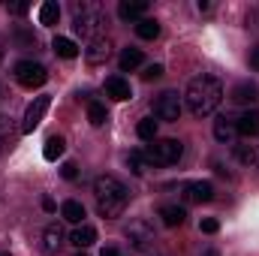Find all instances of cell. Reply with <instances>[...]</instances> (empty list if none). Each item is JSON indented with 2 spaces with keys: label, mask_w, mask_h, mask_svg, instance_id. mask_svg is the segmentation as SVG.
I'll list each match as a JSON object with an SVG mask.
<instances>
[{
  "label": "cell",
  "mask_w": 259,
  "mask_h": 256,
  "mask_svg": "<svg viewBox=\"0 0 259 256\" xmlns=\"http://www.w3.org/2000/svg\"><path fill=\"white\" fill-rule=\"evenodd\" d=\"M220 103H223V84H220V78H214V75H208V72L190 78V84H187V91H184V106L190 109L193 118H208V115H214Z\"/></svg>",
  "instance_id": "cell-1"
},
{
  "label": "cell",
  "mask_w": 259,
  "mask_h": 256,
  "mask_svg": "<svg viewBox=\"0 0 259 256\" xmlns=\"http://www.w3.org/2000/svg\"><path fill=\"white\" fill-rule=\"evenodd\" d=\"M94 196H97V214L106 217V220H115L127 208L130 187L121 178H115V175H100L94 181Z\"/></svg>",
  "instance_id": "cell-2"
},
{
  "label": "cell",
  "mask_w": 259,
  "mask_h": 256,
  "mask_svg": "<svg viewBox=\"0 0 259 256\" xmlns=\"http://www.w3.org/2000/svg\"><path fill=\"white\" fill-rule=\"evenodd\" d=\"M145 166H175L184 157V145L178 139H154L145 151Z\"/></svg>",
  "instance_id": "cell-3"
},
{
  "label": "cell",
  "mask_w": 259,
  "mask_h": 256,
  "mask_svg": "<svg viewBox=\"0 0 259 256\" xmlns=\"http://www.w3.org/2000/svg\"><path fill=\"white\" fill-rule=\"evenodd\" d=\"M103 24H106V15H103V9H100L97 3H81V6H75L72 30H75L78 36H91V39H94V33H97Z\"/></svg>",
  "instance_id": "cell-4"
},
{
  "label": "cell",
  "mask_w": 259,
  "mask_h": 256,
  "mask_svg": "<svg viewBox=\"0 0 259 256\" xmlns=\"http://www.w3.org/2000/svg\"><path fill=\"white\" fill-rule=\"evenodd\" d=\"M127 241L133 250H139V253H148V250H154V244H157V232H154V226L148 223V220H133L127 226Z\"/></svg>",
  "instance_id": "cell-5"
},
{
  "label": "cell",
  "mask_w": 259,
  "mask_h": 256,
  "mask_svg": "<svg viewBox=\"0 0 259 256\" xmlns=\"http://www.w3.org/2000/svg\"><path fill=\"white\" fill-rule=\"evenodd\" d=\"M184 112V97L178 91H163L154 103V118L157 121H166V124H175Z\"/></svg>",
  "instance_id": "cell-6"
},
{
  "label": "cell",
  "mask_w": 259,
  "mask_h": 256,
  "mask_svg": "<svg viewBox=\"0 0 259 256\" xmlns=\"http://www.w3.org/2000/svg\"><path fill=\"white\" fill-rule=\"evenodd\" d=\"M12 72H15V81H18L21 88H27V91H33V88H42V84L49 81V72H46V66L36 64V61H18Z\"/></svg>",
  "instance_id": "cell-7"
},
{
  "label": "cell",
  "mask_w": 259,
  "mask_h": 256,
  "mask_svg": "<svg viewBox=\"0 0 259 256\" xmlns=\"http://www.w3.org/2000/svg\"><path fill=\"white\" fill-rule=\"evenodd\" d=\"M112 52H115V42H112L109 36H94V39L88 42V49H84V61L91 66H100L112 58Z\"/></svg>",
  "instance_id": "cell-8"
},
{
  "label": "cell",
  "mask_w": 259,
  "mask_h": 256,
  "mask_svg": "<svg viewBox=\"0 0 259 256\" xmlns=\"http://www.w3.org/2000/svg\"><path fill=\"white\" fill-rule=\"evenodd\" d=\"M49 106H52V97H36L30 106H27V112H24V121H21V133H33V130L42 124V118H46V112H49Z\"/></svg>",
  "instance_id": "cell-9"
},
{
  "label": "cell",
  "mask_w": 259,
  "mask_h": 256,
  "mask_svg": "<svg viewBox=\"0 0 259 256\" xmlns=\"http://www.w3.org/2000/svg\"><path fill=\"white\" fill-rule=\"evenodd\" d=\"M235 136H238V118L232 115H220L214 121V139L223 142V145H235Z\"/></svg>",
  "instance_id": "cell-10"
},
{
  "label": "cell",
  "mask_w": 259,
  "mask_h": 256,
  "mask_svg": "<svg viewBox=\"0 0 259 256\" xmlns=\"http://www.w3.org/2000/svg\"><path fill=\"white\" fill-rule=\"evenodd\" d=\"M184 199L193 202V205L211 202V199H214V184H211V181H187V184H184Z\"/></svg>",
  "instance_id": "cell-11"
},
{
  "label": "cell",
  "mask_w": 259,
  "mask_h": 256,
  "mask_svg": "<svg viewBox=\"0 0 259 256\" xmlns=\"http://www.w3.org/2000/svg\"><path fill=\"white\" fill-rule=\"evenodd\" d=\"M66 235H64V226L61 223H49L42 229V253H58L64 247Z\"/></svg>",
  "instance_id": "cell-12"
},
{
  "label": "cell",
  "mask_w": 259,
  "mask_h": 256,
  "mask_svg": "<svg viewBox=\"0 0 259 256\" xmlns=\"http://www.w3.org/2000/svg\"><path fill=\"white\" fill-rule=\"evenodd\" d=\"M106 94L112 97V100H118V103H124L133 97V88H130L127 78H121V75H112V78H106Z\"/></svg>",
  "instance_id": "cell-13"
},
{
  "label": "cell",
  "mask_w": 259,
  "mask_h": 256,
  "mask_svg": "<svg viewBox=\"0 0 259 256\" xmlns=\"http://www.w3.org/2000/svg\"><path fill=\"white\" fill-rule=\"evenodd\" d=\"M232 100L250 109V106L259 100V88L253 84V81H241V84H235V88H232Z\"/></svg>",
  "instance_id": "cell-14"
},
{
  "label": "cell",
  "mask_w": 259,
  "mask_h": 256,
  "mask_svg": "<svg viewBox=\"0 0 259 256\" xmlns=\"http://www.w3.org/2000/svg\"><path fill=\"white\" fill-rule=\"evenodd\" d=\"M145 12H148V3L145 0H121V6H118V15L124 21H142Z\"/></svg>",
  "instance_id": "cell-15"
},
{
  "label": "cell",
  "mask_w": 259,
  "mask_h": 256,
  "mask_svg": "<svg viewBox=\"0 0 259 256\" xmlns=\"http://www.w3.org/2000/svg\"><path fill=\"white\" fill-rule=\"evenodd\" d=\"M97 241V229L94 226H88V223H81V226H75L72 229V235H69V244H75L78 250H84V247H91Z\"/></svg>",
  "instance_id": "cell-16"
},
{
  "label": "cell",
  "mask_w": 259,
  "mask_h": 256,
  "mask_svg": "<svg viewBox=\"0 0 259 256\" xmlns=\"http://www.w3.org/2000/svg\"><path fill=\"white\" fill-rule=\"evenodd\" d=\"M160 217H163V223H166L169 229H175V226H181V223L187 220V211H184L181 205H163V208H160Z\"/></svg>",
  "instance_id": "cell-17"
},
{
  "label": "cell",
  "mask_w": 259,
  "mask_h": 256,
  "mask_svg": "<svg viewBox=\"0 0 259 256\" xmlns=\"http://www.w3.org/2000/svg\"><path fill=\"white\" fill-rule=\"evenodd\" d=\"M61 217L69 220V223H75V226H81V220H84V205L75 202V199H66L64 205H61Z\"/></svg>",
  "instance_id": "cell-18"
},
{
  "label": "cell",
  "mask_w": 259,
  "mask_h": 256,
  "mask_svg": "<svg viewBox=\"0 0 259 256\" xmlns=\"http://www.w3.org/2000/svg\"><path fill=\"white\" fill-rule=\"evenodd\" d=\"M238 133L241 136H256L259 133V109H247L238 118Z\"/></svg>",
  "instance_id": "cell-19"
},
{
  "label": "cell",
  "mask_w": 259,
  "mask_h": 256,
  "mask_svg": "<svg viewBox=\"0 0 259 256\" xmlns=\"http://www.w3.org/2000/svg\"><path fill=\"white\" fill-rule=\"evenodd\" d=\"M52 49H55V55H58V58H64V61H72V58H78V46H75L72 39H66V36H55Z\"/></svg>",
  "instance_id": "cell-20"
},
{
  "label": "cell",
  "mask_w": 259,
  "mask_h": 256,
  "mask_svg": "<svg viewBox=\"0 0 259 256\" xmlns=\"http://www.w3.org/2000/svg\"><path fill=\"white\" fill-rule=\"evenodd\" d=\"M64 151H66V142H64V136H49V142H46V148H42V157L55 163L58 157H64Z\"/></svg>",
  "instance_id": "cell-21"
},
{
  "label": "cell",
  "mask_w": 259,
  "mask_h": 256,
  "mask_svg": "<svg viewBox=\"0 0 259 256\" xmlns=\"http://www.w3.org/2000/svg\"><path fill=\"white\" fill-rule=\"evenodd\" d=\"M58 21H61V6H58V3H52V0H49V3H42V6H39V24L55 27Z\"/></svg>",
  "instance_id": "cell-22"
},
{
  "label": "cell",
  "mask_w": 259,
  "mask_h": 256,
  "mask_svg": "<svg viewBox=\"0 0 259 256\" xmlns=\"http://www.w3.org/2000/svg\"><path fill=\"white\" fill-rule=\"evenodd\" d=\"M142 49H124L121 52V58H118V64H121V69L124 72H130V69H136V66H142Z\"/></svg>",
  "instance_id": "cell-23"
},
{
  "label": "cell",
  "mask_w": 259,
  "mask_h": 256,
  "mask_svg": "<svg viewBox=\"0 0 259 256\" xmlns=\"http://www.w3.org/2000/svg\"><path fill=\"white\" fill-rule=\"evenodd\" d=\"M136 36H139V39H157V36H160V24H157L154 18H142V21L136 24Z\"/></svg>",
  "instance_id": "cell-24"
},
{
  "label": "cell",
  "mask_w": 259,
  "mask_h": 256,
  "mask_svg": "<svg viewBox=\"0 0 259 256\" xmlns=\"http://www.w3.org/2000/svg\"><path fill=\"white\" fill-rule=\"evenodd\" d=\"M12 139H15L12 118H9V115H0V154L6 151V145H12Z\"/></svg>",
  "instance_id": "cell-25"
},
{
  "label": "cell",
  "mask_w": 259,
  "mask_h": 256,
  "mask_svg": "<svg viewBox=\"0 0 259 256\" xmlns=\"http://www.w3.org/2000/svg\"><path fill=\"white\" fill-rule=\"evenodd\" d=\"M106 118H109L106 106H103V103H97V100H91V103H88V121H91L94 127H103V124H106Z\"/></svg>",
  "instance_id": "cell-26"
},
{
  "label": "cell",
  "mask_w": 259,
  "mask_h": 256,
  "mask_svg": "<svg viewBox=\"0 0 259 256\" xmlns=\"http://www.w3.org/2000/svg\"><path fill=\"white\" fill-rule=\"evenodd\" d=\"M136 133H139L142 142H154V139H157V121H154V118H142L139 127H136Z\"/></svg>",
  "instance_id": "cell-27"
},
{
  "label": "cell",
  "mask_w": 259,
  "mask_h": 256,
  "mask_svg": "<svg viewBox=\"0 0 259 256\" xmlns=\"http://www.w3.org/2000/svg\"><path fill=\"white\" fill-rule=\"evenodd\" d=\"M235 157H238V163H244V166H253L259 160V154H256L253 145H235Z\"/></svg>",
  "instance_id": "cell-28"
},
{
  "label": "cell",
  "mask_w": 259,
  "mask_h": 256,
  "mask_svg": "<svg viewBox=\"0 0 259 256\" xmlns=\"http://www.w3.org/2000/svg\"><path fill=\"white\" fill-rule=\"evenodd\" d=\"M127 166L133 169V175H142V172H145V157H142L139 151H130L127 154Z\"/></svg>",
  "instance_id": "cell-29"
},
{
  "label": "cell",
  "mask_w": 259,
  "mask_h": 256,
  "mask_svg": "<svg viewBox=\"0 0 259 256\" xmlns=\"http://www.w3.org/2000/svg\"><path fill=\"white\" fill-rule=\"evenodd\" d=\"M160 75H163V64H151V66H145V72H142L145 81H157Z\"/></svg>",
  "instance_id": "cell-30"
},
{
  "label": "cell",
  "mask_w": 259,
  "mask_h": 256,
  "mask_svg": "<svg viewBox=\"0 0 259 256\" xmlns=\"http://www.w3.org/2000/svg\"><path fill=\"white\" fill-rule=\"evenodd\" d=\"M220 229V223L214 220V217H205V220H199V232H205V235H214Z\"/></svg>",
  "instance_id": "cell-31"
},
{
  "label": "cell",
  "mask_w": 259,
  "mask_h": 256,
  "mask_svg": "<svg viewBox=\"0 0 259 256\" xmlns=\"http://www.w3.org/2000/svg\"><path fill=\"white\" fill-rule=\"evenodd\" d=\"M61 175H64L66 181H75V178H78V166H75V163H64V166H61Z\"/></svg>",
  "instance_id": "cell-32"
},
{
  "label": "cell",
  "mask_w": 259,
  "mask_h": 256,
  "mask_svg": "<svg viewBox=\"0 0 259 256\" xmlns=\"http://www.w3.org/2000/svg\"><path fill=\"white\" fill-rule=\"evenodd\" d=\"M6 9H9L12 15H24V12H27L30 6H27V3H6Z\"/></svg>",
  "instance_id": "cell-33"
},
{
  "label": "cell",
  "mask_w": 259,
  "mask_h": 256,
  "mask_svg": "<svg viewBox=\"0 0 259 256\" xmlns=\"http://www.w3.org/2000/svg\"><path fill=\"white\" fill-rule=\"evenodd\" d=\"M250 66H253V69H259V46H253V49H250Z\"/></svg>",
  "instance_id": "cell-34"
},
{
  "label": "cell",
  "mask_w": 259,
  "mask_h": 256,
  "mask_svg": "<svg viewBox=\"0 0 259 256\" xmlns=\"http://www.w3.org/2000/svg\"><path fill=\"white\" fill-rule=\"evenodd\" d=\"M103 256H124V253H121V250H115V247H106V250H103Z\"/></svg>",
  "instance_id": "cell-35"
},
{
  "label": "cell",
  "mask_w": 259,
  "mask_h": 256,
  "mask_svg": "<svg viewBox=\"0 0 259 256\" xmlns=\"http://www.w3.org/2000/svg\"><path fill=\"white\" fill-rule=\"evenodd\" d=\"M202 256H220L217 250H202Z\"/></svg>",
  "instance_id": "cell-36"
},
{
  "label": "cell",
  "mask_w": 259,
  "mask_h": 256,
  "mask_svg": "<svg viewBox=\"0 0 259 256\" xmlns=\"http://www.w3.org/2000/svg\"><path fill=\"white\" fill-rule=\"evenodd\" d=\"M75 256H84V253H75Z\"/></svg>",
  "instance_id": "cell-37"
},
{
  "label": "cell",
  "mask_w": 259,
  "mask_h": 256,
  "mask_svg": "<svg viewBox=\"0 0 259 256\" xmlns=\"http://www.w3.org/2000/svg\"><path fill=\"white\" fill-rule=\"evenodd\" d=\"M0 256H6V253H0Z\"/></svg>",
  "instance_id": "cell-38"
}]
</instances>
